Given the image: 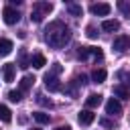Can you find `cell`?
Instances as JSON below:
<instances>
[{"instance_id": "1", "label": "cell", "mask_w": 130, "mask_h": 130, "mask_svg": "<svg viewBox=\"0 0 130 130\" xmlns=\"http://www.w3.org/2000/svg\"><path fill=\"white\" fill-rule=\"evenodd\" d=\"M71 39V30L63 20H53L47 28H45V41L49 43V47L53 49H61L69 43Z\"/></svg>"}, {"instance_id": "2", "label": "cell", "mask_w": 130, "mask_h": 130, "mask_svg": "<svg viewBox=\"0 0 130 130\" xmlns=\"http://www.w3.org/2000/svg\"><path fill=\"white\" fill-rule=\"evenodd\" d=\"M112 47H114V51H118V53H124L126 49H130V37H128V35H118V37L114 39Z\"/></svg>"}, {"instance_id": "3", "label": "cell", "mask_w": 130, "mask_h": 130, "mask_svg": "<svg viewBox=\"0 0 130 130\" xmlns=\"http://www.w3.org/2000/svg\"><path fill=\"white\" fill-rule=\"evenodd\" d=\"M110 10H112V6H110L108 2H95V4L89 6V12L95 14V16H108Z\"/></svg>"}, {"instance_id": "4", "label": "cell", "mask_w": 130, "mask_h": 130, "mask_svg": "<svg viewBox=\"0 0 130 130\" xmlns=\"http://www.w3.org/2000/svg\"><path fill=\"white\" fill-rule=\"evenodd\" d=\"M2 16H4V22H6V24H16V22L20 20L18 10H14L12 6H6V8L2 10Z\"/></svg>"}, {"instance_id": "5", "label": "cell", "mask_w": 130, "mask_h": 130, "mask_svg": "<svg viewBox=\"0 0 130 130\" xmlns=\"http://www.w3.org/2000/svg\"><path fill=\"white\" fill-rule=\"evenodd\" d=\"M106 114H110V116L122 114V104H120L116 98H110V100L106 102Z\"/></svg>"}, {"instance_id": "6", "label": "cell", "mask_w": 130, "mask_h": 130, "mask_svg": "<svg viewBox=\"0 0 130 130\" xmlns=\"http://www.w3.org/2000/svg\"><path fill=\"white\" fill-rule=\"evenodd\" d=\"M45 87L49 89V91H61L63 87H61V81L57 79V77H53V75H49V73H45Z\"/></svg>"}, {"instance_id": "7", "label": "cell", "mask_w": 130, "mask_h": 130, "mask_svg": "<svg viewBox=\"0 0 130 130\" xmlns=\"http://www.w3.org/2000/svg\"><path fill=\"white\" fill-rule=\"evenodd\" d=\"M2 75H4V81H6V83H12V81H14V75H16V65H14V63L2 65Z\"/></svg>"}, {"instance_id": "8", "label": "cell", "mask_w": 130, "mask_h": 130, "mask_svg": "<svg viewBox=\"0 0 130 130\" xmlns=\"http://www.w3.org/2000/svg\"><path fill=\"white\" fill-rule=\"evenodd\" d=\"M51 10H53V4L51 2H35L32 4V12H37L41 16H47Z\"/></svg>"}, {"instance_id": "9", "label": "cell", "mask_w": 130, "mask_h": 130, "mask_svg": "<svg viewBox=\"0 0 130 130\" xmlns=\"http://www.w3.org/2000/svg\"><path fill=\"white\" fill-rule=\"evenodd\" d=\"M77 120H79V124H81V126H89V124L95 120V114H93L91 110H81V112H79V116H77Z\"/></svg>"}, {"instance_id": "10", "label": "cell", "mask_w": 130, "mask_h": 130, "mask_svg": "<svg viewBox=\"0 0 130 130\" xmlns=\"http://www.w3.org/2000/svg\"><path fill=\"white\" fill-rule=\"evenodd\" d=\"M100 104H102V95H100V93H89V95L85 98V108H87V110L98 108Z\"/></svg>"}, {"instance_id": "11", "label": "cell", "mask_w": 130, "mask_h": 130, "mask_svg": "<svg viewBox=\"0 0 130 130\" xmlns=\"http://www.w3.org/2000/svg\"><path fill=\"white\" fill-rule=\"evenodd\" d=\"M12 49H14V45H12V41H10V39H0V57L10 55V53H12Z\"/></svg>"}, {"instance_id": "12", "label": "cell", "mask_w": 130, "mask_h": 130, "mask_svg": "<svg viewBox=\"0 0 130 130\" xmlns=\"http://www.w3.org/2000/svg\"><path fill=\"white\" fill-rule=\"evenodd\" d=\"M30 65H32L35 69H43V67L47 65V59H45V55H41V53H35V55L30 57Z\"/></svg>"}, {"instance_id": "13", "label": "cell", "mask_w": 130, "mask_h": 130, "mask_svg": "<svg viewBox=\"0 0 130 130\" xmlns=\"http://www.w3.org/2000/svg\"><path fill=\"white\" fill-rule=\"evenodd\" d=\"M106 77H108V73H106V69H102V67L91 71V81H93V83H104Z\"/></svg>"}, {"instance_id": "14", "label": "cell", "mask_w": 130, "mask_h": 130, "mask_svg": "<svg viewBox=\"0 0 130 130\" xmlns=\"http://www.w3.org/2000/svg\"><path fill=\"white\" fill-rule=\"evenodd\" d=\"M32 83H35V77H32V75H24V77L20 79V93L28 91V89L32 87Z\"/></svg>"}, {"instance_id": "15", "label": "cell", "mask_w": 130, "mask_h": 130, "mask_svg": "<svg viewBox=\"0 0 130 130\" xmlns=\"http://www.w3.org/2000/svg\"><path fill=\"white\" fill-rule=\"evenodd\" d=\"M0 120H2L4 124H10V122H12V112H10L8 106H0Z\"/></svg>"}, {"instance_id": "16", "label": "cell", "mask_w": 130, "mask_h": 130, "mask_svg": "<svg viewBox=\"0 0 130 130\" xmlns=\"http://www.w3.org/2000/svg\"><path fill=\"white\" fill-rule=\"evenodd\" d=\"M102 28H104L106 32H114V30L120 28V22H118V20H104V22H102Z\"/></svg>"}, {"instance_id": "17", "label": "cell", "mask_w": 130, "mask_h": 130, "mask_svg": "<svg viewBox=\"0 0 130 130\" xmlns=\"http://www.w3.org/2000/svg\"><path fill=\"white\" fill-rule=\"evenodd\" d=\"M32 118H35L39 124H49V122H51V116H49V114H45V112H35V114H32Z\"/></svg>"}, {"instance_id": "18", "label": "cell", "mask_w": 130, "mask_h": 130, "mask_svg": "<svg viewBox=\"0 0 130 130\" xmlns=\"http://www.w3.org/2000/svg\"><path fill=\"white\" fill-rule=\"evenodd\" d=\"M67 10H69L71 16H81V14H83V8H81L79 4H67Z\"/></svg>"}, {"instance_id": "19", "label": "cell", "mask_w": 130, "mask_h": 130, "mask_svg": "<svg viewBox=\"0 0 130 130\" xmlns=\"http://www.w3.org/2000/svg\"><path fill=\"white\" fill-rule=\"evenodd\" d=\"M28 65H30V59L26 57V51H20V55H18V67L26 69Z\"/></svg>"}, {"instance_id": "20", "label": "cell", "mask_w": 130, "mask_h": 130, "mask_svg": "<svg viewBox=\"0 0 130 130\" xmlns=\"http://www.w3.org/2000/svg\"><path fill=\"white\" fill-rule=\"evenodd\" d=\"M114 95H118V98H122V100H124V98H128V89H126L124 85H120V83H118V85H114Z\"/></svg>"}, {"instance_id": "21", "label": "cell", "mask_w": 130, "mask_h": 130, "mask_svg": "<svg viewBox=\"0 0 130 130\" xmlns=\"http://www.w3.org/2000/svg\"><path fill=\"white\" fill-rule=\"evenodd\" d=\"M118 77L122 79V81H120V85H124L126 89H130V73H126V71H120V73H118Z\"/></svg>"}, {"instance_id": "22", "label": "cell", "mask_w": 130, "mask_h": 130, "mask_svg": "<svg viewBox=\"0 0 130 130\" xmlns=\"http://www.w3.org/2000/svg\"><path fill=\"white\" fill-rule=\"evenodd\" d=\"M118 8H120L126 16H130V0H118Z\"/></svg>"}, {"instance_id": "23", "label": "cell", "mask_w": 130, "mask_h": 130, "mask_svg": "<svg viewBox=\"0 0 130 130\" xmlns=\"http://www.w3.org/2000/svg\"><path fill=\"white\" fill-rule=\"evenodd\" d=\"M8 100H10V102H14V104H18V102L22 100L20 89H16V91H14V89H12V91H8Z\"/></svg>"}, {"instance_id": "24", "label": "cell", "mask_w": 130, "mask_h": 130, "mask_svg": "<svg viewBox=\"0 0 130 130\" xmlns=\"http://www.w3.org/2000/svg\"><path fill=\"white\" fill-rule=\"evenodd\" d=\"M89 55H93V59H95V61L104 59V53H102V49H98V47H89Z\"/></svg>"}, {"instance_id": "25", "label": "cell", "mask_w": 130, "mask_h": 130, "mask_svg": "<svg viewBox=\"0 0 130 130\" xmlns=\"http://www.w3.org/2000/svg\"><path fill=\"white\" fill-rule=\"evenodd\" d=\"M85 35H87L89 39H98V35H100V32H98V28H95L93 24H89V26L85 28Z\"/></svg>"}, {"instance_id": "26", "label": "cell", "mask_w": 130, "mask_h": 130, "mask_svg": "<svg viewBox=\"0 0 130 130\" xmlns=\"http://www.w3.org/2000/svg\"><path fill=\"white\" fill-rule=\"evenodd\" d=\"M61 71H63V67H61L59 63H53V67L49 69V75H53V77H57V75H59Z\"/></svg>"}, {"instance_id": "27", "label": "cell", "mask_w": 130, "mask_h": 130, "mask_svg": "<svg viewBox=\"0 0 130 130\" xmlns=\"http://www.w3.org/2000/svg\"><path fill=\"white\" fill-rule=\"evenodd\" d=\"M37 102H39L41 106H45V108H51V106H53V102H51V100H47V98H45V95H41V93L37 95Z\"/></svg>"}, {"instance_id": "28", "label": "cell", "mask_w": 130, "mask_h": 130, "mask_svg": "<svg viewBox=\"0 0 130 130\" xmlns=\"http://www.w3.org/2000/svg\"><path fill=\"white\" fill-rule=\"evenodd\" d=\"M77 57H79V59H87V57H89V47H79Z\"/></svg>"}, {"instance_id": "29", "label": "cell", "mask_w": 130, "mask_h": 130, "mask_svg": "<svg viewBox=\"0 0 130 130\" xmlns=\"http://www.w3.org/2000/svg\"><path fill=\"white\" fill-rule=\"evenodd\" d=\"M100 124H102L104 128H114V122L108 120V118H100Z\"/></svg>"}, {"instance_id": "30", "label": "cell", "mask_w": 130, "mask_h": 130, "mask_svg": "<svg viewBox=\"0 0 130 130\" xmlns=\"http://www.w3.org/2000/svg\"><path fill=\"white\" fill-rule=\"evenodd\" d=\"M55 130H71V126H57Z\"/></svg>"}, {"instance_id": "31", "label": "cell", "mask_w": 130, "mask_h": 130, "mask_svg": "<svg viewBox=\"0 0 130 130\" xmlns=\"http://www.w3.org/2000/svg\"><path fill=\"white\" fill-rule=\"evenodd\" d=\"M32 130H41V128H32Z\"/></svg>"}]
</instances>
